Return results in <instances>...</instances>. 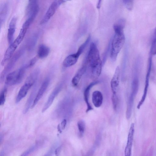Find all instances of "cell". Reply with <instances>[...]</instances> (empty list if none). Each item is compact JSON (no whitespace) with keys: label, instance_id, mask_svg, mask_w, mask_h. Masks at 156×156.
<instances>
[{"label":"cell","instance_id":"obj_1","mask_svg":"<svg viewBox=\"0 0 156 156\" xmlns=\"http://www.w3.org/2000/svg\"><path fill=\"white\" fill-rule=\"evenodd\" d=\"M85 63L89 64L94 78H97L99 76L103 64L97 45L94 42H92L90 45Z\"/></svg>","mask_w":156,"mask_h":156},{"label":"cell","instance_id":"obj_2","mask_svg":"<svg viewBox=\"0 0 156 156\" xmlns=\"http://www.w3.org/2000/svg\"><path fill=\"white\" fill-rule=\"evenodd\" d=\"M125 41L124 32L115 33L110 42V57L112 61H115L116 60L124 44Z\"/></svg>","mask_w":156,"mask_h":156},{"label":"cell","instance_id":"obj_3","mask_svg":"<svg viewBox=\"0 0 156 156\" xmlns=\"http://www.w3.org/2000/svg\"><path fill=\"white\" fill-rule=\"evenodd\" d=\"M28 68L27 65L7 74L5 77V83L9 86H12L20 83L22 81L25 76L26 69Z\"/></svg>","mask_w":156,"mask_h":156},{"label":"cell","instance_id":"obj_4","mask_svg":"<svg viewBox=\"0 0 156 156\" xmlns=\"http://www.w3.org/2000/svg\"><path fill=\"white\" fill-rule=\"evenodd\" d=\"M24 48L20 49L11 58L9 63L0 74V83L4 81L7 74L14 67L16 62L24 53Z\"/></svg>","mask_w":156,"mask_h":156},{"label":"cell","instance_id":"obj_5","mask_svg":"<svg viewBox=\"0 0 156 156\" xmlns=\"http://www.w3.org/2000/svg\"><path fill=\"white\" fill-rule=\"evenodd\" d=\"M26 10L27 17L26 21L31 24L39 12V6L38 1L35 0L29 1Z\"/></svg>","mask_w":156,"mask_h":156},{"label":"cell","instance_id":"obj_6","mask_svg":"<svg viewBox=\"0 0 156 156\" xmlns=\"http://www.w3.org/2000/svg\"><path fill=\"white\" fill-rule=\"evenodd\" d=\"M152 55H150V56L148 59L147 72L145 78L144 90L142 98L138 103L137 105V108L138 109H139L140 108L141 106L144 102L147 96L149 85V77L150 75L152 65Z\"/></svg>","mask_w":156,"mask_h":156},{"label":"cell","instance_id":"obj_7","mask_svg":"<svg viewBox=\"0 0 156 156\" xmlns=\"http://www.w3.org/2000/svg\"><path fill=\"white\" fill-rule=\"evenodd\" d=\"M66 1L64 0L54 1L50 5L48 9L40 22L41 24L47 23L54 15L58 7Z\"/></svg>","mask_w":156,"mask_h":156},{"label":"cell","instance_id":"obj_8","mask_svg":"<svg viewBox=\"0 0 156 156\" xmlns=\"http://www.w3.org/2000/svg\"><path fill=\"white\" fill-rule=\"evenodd\" d=\"M134 130V124L133 123L131 124L128 133L127 142L124 151L125 156H131Z\"/></svg>","mask_w":156,"mask_h":156},{"label":"cell","instance_id":"obj_9","mask_svg":"<svg viewBox=\"0 0 156 156\" xmlns=\"http://www.w3.org/2000/svg\"><path fill=\"white\" fill-rule=\"evenodd\" d=\"M49 81L50 79L48 78L46 79L42 83L32 105L31 107V108L35 107L42 97L49 85Z\"/></svg>","mask_w":156,"mask_h":156},{"label":"cell","instance_id":"obj_10","mask_svg":"<svg viewBox=\"0 0 156 156\" xmlns=\"http://www.w3.org/2000/svg\"><path fill=\"white\" fill-rule=\"evenodd\" d=\"M120 77V70L119 66L116 68L114 74L111 81V87L112 94H117L118 90Z\"/></svg>","mask_w":156,"mask_h":156},{"label":"cell","instance_id":"obj_11","mask_svg":"<svg viewBox=\"0 0 156 156\" xmlns=\"http://www.w3.org/2000/svg\"><path fill=\"white\" fill-rule=\"evenodd\" d=\"M62 83L59 84L52 92L42 108V112H44L51 106L55 97L62 89Z\"/></svg>","mask_w":156,"mask_h":156},{"label":"cell","instance_id":"obj_12","mask_svg":"<svg viewBox=\"0 0 156 156\" xmlns=\"http://www.w3.org/2000/svg\"><path fill=\"white\" fill-rule=\"evenodd\" d=\"M19 45V44L15 41L10 45L5 53L3 59L1 62L2 66H4L6 62L11 58Z\"/></svg>","mask_w":156,"mask_h":156},{"label":"cell","instance_id":"obj_13","mask_svg":"<svg viewBox=\"0 0 156 156\" xmlns=\"http://www.w3.org/2000/svg\"><path fill=\"white\" fill-rule=\"evenodd\" d=\"M16 20L17 19L16 17H13L11 20L9 25L7 39L9 45L11 44L13 41Z\"/></svg>","mask_w":156,"mask_h":156},{"label":"cell","instance_id":"obj_14","mask_svg":"<svg viewBox=\"0 0 156 156\" xmlns=\"http://www.w3.org/2000/svg\"><path fill=\"white\" fill-rule=\"evenodd\" d=\"M33 85L30 83L25 82L20 89L16 99V102L17 103L25 97L29 90Z\"/></svg>","mask_w":156,"mask_h":156},{"label":"cell","instance_id":"obj_15","mask_svg":"<svg viewBox=\"0 0 156 156\" xmlns=\"http://www.w3.org/2000/svg\"><path fill=\"white\" fill-rule=\"evenodd\" d=\"M99 82L98 81H95L91 83L87 87L84 91V98L87 106L86 110V112H88L93 109V108L90 104L89 101L90 90L93 86L98 84Z\"/></svg>","mask_w":156,"mask_h":156},{"label":"cell","instance_id":"obj_16","mask_svg":"<svg viewBox=\"0 0 156 156\" xmlns=\"http://www.w3.org/2000/svg\"><path fill=\"white\" fill-rule=\"evenodd\" d=\"M92 101L94 106L96 108L100 107L103 101V97L102 93L99 90L94 91L92 94Z\"/></svg>","mask_w":156,"mask_h":156},{"label":"cell","instance_id":"obj_17","mask_svg":"<svg viewBox=\"0 0 156 156\" xmlns=\"http://www.w3.org/2000/svg\"><path fill=\"white\" fill-rule=\"evenodd\" d=\"M87 68V65L84 64L77 71L72 80V84L73 87H75L77 85L82 76L85 73Z\"/></svg>","mask_w":156,"mask_h":156},{"label":"cell","instance_id":"obj_18","mask_svg":"<svg viewBox=\"0 0 156 156\" xmlns=\"http://www.w3.org/2000/svg\"><path fill=\"white\" fill-rule=\"evenodd\" d=\"M79 56L76 53L69 55L64 60L63 66L68 67L73 66L76 63Z\"/></svg>","mask_w":156,"mask_h":156},{"label":"cell","instance_id":"obj_19","mask_svg":"<svg viewBox=\"0 0 156 156\" xmlns=\"http://www.w3.org/2000/svg\"><path fill=\"white\" fill-rule=\"evenodd\" d=\"M36 87L35 86L33 89L25 104L23 112V114H26L27 113L30 107H31L32 104V103H33L34 101L33 100L34 99V98L36 94Z\"/></svg>","mask_w":156,"mask_h":156},{"label":"cell","instance_id":"obj_20","mask_svg":"<svg viewBox=\"0 0 156 156\" xmlns=\"http://www.w3.org/2000/svg\"><path fill=\"white\" fill-rule=\"evenodd\" d=\"M50 48L47 46L43 44H40L37 50V55L41 58H43L47 57L50 52Z\"/></svg>","mask_w":156,"mask_h":156},{"label":"cell","instance_id":"obj_21","mask_svg":"<svg viewBox=\"0 0 156 156\" xmlns=\"http://www.w3.org/2000/svg\"><path fill=\"white\" fill-rule=\"evenodd\" d=\"M39 72L38 69L33 72L28 77L25 82L30 83L33 85L37 79Z\"/></svg>","mask_w":156,"mask_h":156},{"label":"cell","instance_id":"obj_22","mask_svg":"<svg viewBox=\"0 0 156 156\" xmlns=\"http://www.w3.org/2000/svg\"><path fill=\"white\" fill-rule=\"evenodd\" d=\"M90 35H89L85 42L83 43L79 47L77 52L76 53V54H77L79 56H80L83 52L89 42L90 39Z\"/></svg>","mask_w":156,"mask_h":156},{"label":"cell","instance_id":"obj_23","mask_svg":"<svg viewBox=\"0 0 156 156\" xmlns=\"http://www.w3.org/2000/svg\"><path fill=\"white\" fill-rule=\"evenodd\" d=\"M7 88L4 87L0 93V106L3 105L5 101Z\"/></svg>","mask_w":156,"mask_h":156},{"label":"cell","instance_id":"obj_24","mask_svg":"<svg viewBox=\"0 0 156 156\" xmlns=\"http://www.w3.org/2000/svg\"><path fill=\"white\" fill-rule=\"evenodd\" d=\"M77 125L79 132L80 136H81L83 134L85 129V123L83 120H80L77 122Z\"/></svg>","mask_w":156,"mask_h":156},{"label":"cell","instance_id":"obj_25","mask_svg":"<svg viewBox=\"0 0 156 156\" xmlns=\"http://www.w3.org/2000/svg\"><path fill=\"white\" fill-rule=\"evenodd\" d=\"M37 37L36 35H34L29 40L28 43V48L29 50L32 49L36 44L37 39Z\"/></svg>","mask_w":156,"mask_h":156},{"label":"cell","instance_id":"obj_26","mask_svg":"<svg viewBox=\"0 0 156 156\" xmlns=\"http://www.w3.org/2000/svg\"><path fill=\"white\" fill-rule=\"evenodd\" d=\"M112 100L113 109L114 110L116 111L119 103V98L117 94H112Z\"/></svg>","mask_w":156,"mask_h":156},{"label":"cell","instance_id":"obj_27","mask_svg":"<svg viewBox=\"0 0 156 156\" xmlns=\"http://www.w3.org/2000/svg\"><path fill=\"white\" fill-rule=\"evenodd\" d=\"M154 36L150 51V54L152 55H154L156 54V36L155 31Z\"/></svg>","mask_w":156,"mask_h":156},{"label":"cell","instance_id":"obj_28","mask_svg":"<svg viewBox=\"0 0 156 156\" xmlns=\"http://www.w3.org/2000/svg\"><path fill=\"white\" fill-rule=\"evenodd\" d=\"M123 2L126 7L129 10L132 9L133 7V1L123 0Z\"/></svg>","mask_w":156,"mask_h":156},{"label":"cell","instance_id":"obj_29","mask_svg":"<svg viewBox=\"0 0 156 156\" xmlns=\"http://www.w3.org/2000/svg\"><path fill=\"white\" fill-rule=\"evenodd\" d=\"M37 58L35 57L32 58L27 65L28 68L31 67L33 66L36 63L37 61Z\"/></svg>","mask_w":156,"mask_h":156},{"label":"cell","instance_id":"obj_30","mask_svg":"<svg viewBox=\"0 0 156 156\" xmlns=\"http://www.w3.org/2000/svg\"><path fill=\"white\" fill-rule=\"evenodd\" d=\"M34 149V147L30 148L23 153L20 156H27L33 151Z\"/></svg>","mask_w":156,"mask_h":156},{"label":"cell","instance_id":"obj_31","mask_svg":"<svg viewBox=\"0 0 156 156\" xmlns=\"http://www.w3.org/2000/svg\"><path fill=\"white\" fill-rule=\"evenodd\" d=\"M62 146H60L56 148L55 151V153L56 156H59L61 152Z\"/></svg>","mask_w":156,"mask_h":156},{"label":"cell","instance_id":"obj_32","mask_svg":"<svg viewBox=\"0 0 156 156\" xmlns=\"http://www.w3.org/2000/svg\"><path fill=\"white\" fill-rule=\"evenodd\" d=\"M66 122L67 121L66 119H63L62 122L61 124V127L62 129H64L65 128Z\"/></svg>","mask_w":156,"mask_h":156},{"label":"cell","instance_id":"obj_33","mask_svg":"<svg viewBox=\"0 0 156 156\" xmlns=\"http://www.w3.org/2000/svg\"><path fill=\"white\" fill-rule=\"evenodd\" d=\"M101 0H99L97 4L96 7L97 9H99L100 8L101 5Z\"/></svg>","mask_w":156,"mask_h":156},{"label":"cell","instance_id":"obj_34","mask_svg":"<svg viewBox=\"0 0 156 156\" xmlns=\"http://www.w3.org/2000/svg\"><path fill=\"white\" fill-rule=\"evenodd\" d=\"M4 137V136L2 134H0V144L2 141Z\"/></svg>","mask_w":156,"mask_h":156},{"label":"cell","instance_id":"obj_35","mask_svg":"<svg viewBox=\"0 0 156 156\" xmlns=\"http://www.w3.org/2000/svg\"><path fill=\"white\" fill-rule=\"evenodd\" d=\"M58 131L60 133L62 131H61V127H60V125H58Z\"/></svg>","mask_w":156,"mask_h":156},{"label":"cell","instance_id":"obj_36","mask_svg":"<svg viewBox=\"0 0 156 156\" xmlns=\"http://www.w3.org/2000/svg\"><path fill=\"white\" fill-rule=\"evenodd\" d=\"M44 156H51V153H48V154H45Z\"/></svg>","mask_w":156,"mask_h":156},{"label":"cell","instance_id":"obj_37","mask_svg":"<svg viewBox=\"0 0 156 156\" xmlns=\"http://www.w3.org/2000/svg\"><path fill=\"white\" fill-rule=\"evenodd\" d=\"M0 156H4V153L3 152H2L0 153Z\"/></svg>","mask_w":156,"mask_h":156},{"label":"cell","instance_id":"obj_38","mask_svg":"<svg viewBox=\"0 0 156 156\" xmlns=\"http://www.w3.org/2000/svg\"><path fill=\"white\" fill-rule=\"evenodd\" d=\"M2 22L1 21V20H0V29L1 25H2Z\"/></svg>","mask_w":156,"mask_h":156},{"label":"cell","instance_id":"obj_39","mask_svg":"<svg viewBox=\"0 0 156 156\" xmlns=\"http://www.w3.org/2000/svg\"><path fill=\"white\" fill-rule=\"evenodd\" d=\"M87 156H90V154H88V155H87Z\"/></svg>","mask_w":156,"mask_h":156}]
</instances>
